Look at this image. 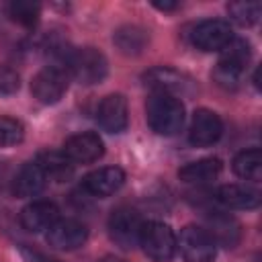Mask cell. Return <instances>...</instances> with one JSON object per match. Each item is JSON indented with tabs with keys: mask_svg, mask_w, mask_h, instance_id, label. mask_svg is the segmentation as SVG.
<instances>
[{
	"mask_svg": "<svg viewBox=\"0 0 262 262\" xmlns=\"http://www.w3.org/2000/svg\"><path fill=\"white\" fill-rule=\"evenodd\" d=\"M145 117L151 131L158 135H176L184 123V104L180 98L166 92H151L145 102Z\"/></svg>",
	"mask_w": 262,
	"mask_h": 262,
	"instance_id": "1",
	"label": "cell"
},
{
	"mask_svg": "<svg viewBox=\"0 0 262 262\" xmlns=\"http://www.w3.org/2000/svg\"><path fill=\"white\" fill-rule=\"evenodd\" d=\"M66 70L80 82V84H98L104 80L108 72L106 57L94 49V47H80V49H68L66 53Z\"/></svg>",
	"mask_w": 262,
	"mask_h": 262,
	"instance_id": "2",
	"label": "cell"
},
{
	"mask_svg": "<svg viewBox=\"0 0 262 262\" xmlns=\"http://www.w3.org/2000/svg\"><path fill=\"white\" fill-rule=\"evenodd\" d=\"M139 246L154 262H170L176 254V235L168 223L143 221L139 231Z\"/></svg>",
	"mask_w": 262,
	"mask_h": 262,
	"instance_id": "3",
	"label": "cell"
},
{
	"mask_svg": "<svg viewBox=\"0 0 262 262\" xmlns=\"http://www.w3.org/2000/svg\"><path fill=\"white\" fill-rule=\"evenodd\" d=\"M176 248L186 262H213L217 254L215 239L199 225H186L176 239Z\"/></svg>",
	"mask_w": 262,
	"mask_h": 262,
	"instance_id": "4",
	"label": "cell"
},
{
	"mask_svg": "<svg viewBox=\"0 0 262 262\" xmlns=\"http://www.w3.org/2000/svg\"><path fill=\"white\" fill-rule=\"evenodd\" d=\"M143 219L141 215L131 207H117L108 217V233L111 239L123 248L131 250L139 244V231H141Z\"/></svg>",
	"mask_w": 262,
	"mask_h": 262,
	"instance_id": "5",
	"label": "cell"
},
{
	"mask_svg": "<svg viewBox=\"0 0 262 262\" xmlns=\"http://www.w3.org/2000/svg\"><path fill=\"white\" fill-rule=\"evenodd\" d=\"M188 37H190V43L201 51H221L233 39V31L227 20L207 18L196 23L190 29Z\"/></svg>",
	"mask_w": 262,
	"mask_h": 262,
	"instance_id": "6",
	"label": "cell"
},
{
	"mask_svg": "<svg viewBox=\"0 0 262 262\" xmlns=\"http://www.w3.org/2000/svg\"><path fill=\"white\" fill-rule=\"evenodd\" d=\"M68 90V72L61 66H47L31 80L33 96L43 104H55Z\"/></svg>",
	"mask_w": 262,
	"mask_h": 262,
	"instance_id": "7",
	"label": "cell"
},
{
	"mask_svg": "<svg viewBox=\"0 0 262 262\" xmlns=\"http://www.w3.org/2000/svg\"><path fill=\"white\" fill-rule=\"evenodd\" d=\"M145 86H149L154 92H166L172 96H186L194 92V82L186 74L172 70V68H151L147 74H143Z\"/></svg>",
	"mask_w": 262,
	"mask_h": 262,
	"instance_id": "8",
	"label": "cell"
},
{
	"mask_svg": "<svg viewBox=\"0 0 262 262\" xmlns=\"http://www.w3.org/2000/svg\"><path fill=\"white\" fill-rule=\"evenodd\" d=\"M223 133V123L219 115H215L209 108H199L192 115L190 129H188V139L194 147H209L219 141Z\"/></svg>",
	"mask_w": 262,
	"mask_h": 262,
	"instance_id": "9",
	"label": "cell"
},
{
	"mask_svg": "<svg viewBox=\"0 0 262 262\" xmlns=\"http://www.w3.org/2000/svg\"><path fill=\"white\" fill-rule=\"evenodd\" d=\"M47 244L55 250H76L88 239V229L78 219H57L47 229Z\"/></svg>",
	"mask_w": 262,
	"mask_h": 262,
	"instance_id": "10",
	"label": "cell"
},
{
	"mask_svg": "<svg viewBox=\"0 0 262 262\" xmlns=\"http://www.w3.org/2000/svg\"><path fill=\"white\" fill-rule=\"evenodd\" d=\"M61 151L68 156L70 162L90 164V162H96L104 154V143L98 137V133L84 131V133H76V135L68 137Z\"/></svg>",
	"mask_w": 262,
	"mask_h": 262,
	"instance_id": "11",
	"label": "cell"
},
{
	"mask_svg": "<svg viewBox=\"0 0 262 262\" xmlns=\"http://www.w3.org/2000/svg\"><path fill=\"white\" fill-rule=\"evenodd\" d=\"M127 100L123 94H108L100 100L96 119L98 125L108 133H121L127 129L129 117H127Z\"/></svg>",
	"mask_w": 262,
	"mask_h": 262,
	"instance_id": "12",
	"label": "cell"
},
{
	"mask_svg": "<svg viewBox=\"0 0 262 262\" xmlns=\"http://www.w3.org/2000/svg\"><path fill=\"white\" fill-rule=\"evenodd\" d=\"M125 182V172L119 166H104L98 170H92L82 178V186L86 192L94 196H111L115 194Z\"/></svg>",
	"mask_w": 262,
	"mask_h": 262,
	"instance_id": "13",
	"label": "cell"
},
{
	"mask_svg": "<svg viewBox=\"0 0 262 262\" xmlns=\"http://www.w3.org/2000/svg\"><path fill=\"white\" fill-rule=\"evenodd\" d=\"M57 219H59V209L51 201H33L18 215L23 229H27L31 233H39V231L49 229Z\"/></svg>",
	"mask_w": 262,
	"mask_h": 262,
	"instance_id": "14",
	"label": "cell"
},
{
	"mask_svg": "<svg viewBox=\"0 0 262 262\" xmlns=\"http://www.w3.org/2000/svg\"><path fill=\"white\" fill-rule=\"evenodd\" d=\"M47 174L45 170L41 168V164L37 160L33 162H27L18 168V172L14 174V180H12V192L14 196L18 199H27V196H35L39 194L45 184H47Z\"/></svg>",
	"mask_w": 262,
	"mask_h": 262,
	"instance_id": "15",
	"label": "cell"
},
{
	"mask_svg": "<svg viewBox=\"0 0 262 262\" xmlns=\"http://www.w3.org/2000/svg\"><path fill=\"white\" fill-rule=\"evenodd\" d=\"M205 221H207L205 231L215 239V244L233 248L239 242V223L235 217H231L223 211H209Z\"/></svg>",
	"mask_w": 262,
	"mask_h": 262,
	"instance_id": "16",
	"label": "cell"
},
{
	"mask_svg": "<svg viewBox=\"0 0 262 262\" xmlns=\"http://www.w3.org/2000/svg\"><path fill=\"white\" fill-rule=\"evenodd\" d=\"M217 201L227 209H256L260 205V192L248 184H223L217 190Z\"/></svg>",
	"mask_w": 262,
	"mask_h": 262,
	"instance_id": "17",
	"label": "cell"
},
{
	"mask_svg": "<svg viewBox=\"0 0 262 262\" xmlns=\"http://www.w3.org/2000/svg\"><path fill=\"white\" fill-rule=\"evenodd\" d=\"M221 172V160L219 158H203L196 162H190L178 170V178L184 182H207L217 178Z\"/></svg>",
	"mask_w": 262,
	"mask_h": 262,
	"instance_id": "18",
	"label": "cell"
},
{
	"mask_svg": "<svg viewBox=\"0 0 262 262\" xmlns=\"http://www.w3.org/2000/svg\"><path fill=\"white\" fill-rule=\"evenodd\" d=\"M113 41H115V45L119 47L121 53H125V55H137L147 45V33L141 27L125 25V27L117 29V33L113 35Z\"/></svg>",
	"mask_w": 262,
	"mask_h": 262,
	"instance_id": "19",
	"label": "cell"
},
{
	"mask_svg": "<svg viewBox=\"0 0 262 262\" xmlns=\"http://www.w3.org/2000/svg\"><path fill=\"white\" fill-rule=\"evenodd\" d=\"M37 162L41 164V168L45 170L47 178H55V180H68L74 172V164L68 160V156L63 151H41L37 156Z\"/></svg>",
	"mask_w": 262,
	"mask_h": 262,
	"instance_id": "20",
	"label": "cell"
},
{
	"mask_svg": "<svg viewBox=\"0 0 262 262\" xmlns=\"http://www.w3.org/2000/svg\"><path fill=\"white\" fill-rule=\"evenodd\" d=\"M233 172L239 178L258 182L262 178V156H260V149L258 147H250V149L239 151L233 158Z\"/></svg>",
	"mask_w": 262,
	"mask_h": 262,
	"instance_id": "21",
	"label": "cell"
},
{
	"mask_svg": "<svg viewBox=\"0 0 262 262\" xmlns=\"http://www.w3.org/2000/svg\"><path fill=\"white\" fill-rule=\"evenodd\" d=\"M252 51H250V43L244 39H231L223 49H221V59L219 63H225L229 68H235L239 72H246V66L250 63Z\"/></svg>",
	"mask_w": 262,
	"mask_h": 262,
	"instance_id": "22",
	"label": "cell"
},
{
	"mask_svg": "<svg viewBox=\"0 0 262 262\" xmlns=\"http://www.w3.org/2000/svg\"><path fill=\"white\" fill-rule=\"evenodd\" d=\"M227 12L231 20L237 23L239 27H252L260 18L262 4L260 2H231L227 4Z\"/></svg>",
	"mask_w": 262,
	"mask_h": 262,
	"instance_id": "23",
	"label": "cell"
},
{
	"mask_svg": "<svg viewBox=\"0 0 262 262\" xmlns=\"http://www.w3.org/2000/svg\"><path fill=\"white\" fill-rule=\"evenodd\" d=\"M8 14L14 23L23 25V27H33L39 20L41 14V6L37 2H25V0H16L8 4Z\"/></svg>",
	"mask_w": 262,
	"mask_h": 262,
	"instance_id": "24",
	"label": "cell"
},
{
	"mask_svg": "<svg viewBox=\"0 0 262 262\" xmlns=\"http://www.w3.org/2000/svg\"><path fill=\"white\" fill-rule=\"evenodd\" d=\"M25 139V127L18 119L0 117V147L16 145Z\"/></svg>",
	"mask_w": 262,
	"mask_h": 262,
	"instance_id": "25",
	"label": "cell"
},
{
	"mask_svg": "<svg viewBox=\"0 0 262 262\" xmlns=\"http://www.w3.org/2000/svg\"><path fill=\"white\" fill-rule=\"evenodd\" d=\"M242 76H244V72H239V70H235V68H229V66H225V63H217L215 70H213V80H215L221 88H225V90L237 88Z\"/></svg>",
	"mask_w": 262,
	"mask_h": 262,
	"instance_id": "26",
	"label": "cell"
},
{
	"mask_svg": "<svg viewBox=\"0 0 262 262\" xmlns=\"http://www.w3.org/2000/svg\"><path fill=\"white\" fill-rule=\"evenodd\" d=\"M18 86H20L18 74L8 66H0V96L14 94L18 90Z\"/></svg>",
	"mask_w": 262,
	"mask_h": 262,
	"instance_id": "27",
	"label": "cell"
},
{
	"mask_svg": "<svg viewBox=\"0 0 262 262\" xmlns=\"http://www.w3.org/2000/svg\"><path fill=\"white\" fill-rule=\"evenodd\" d=\"M20 252H23V256H25V260H27V262H53L51 258L43 256L41 252L31 250V248H20Z\"/></svg>",
	"mask_w": 262,
	"mask_h": 262,
	"instance_id": "28",
	"label": "cell"
},
{
	"mask_svg": "<svg viewBox=\"0 0 262 262\" xmlns=\"http://www.w3.org/2000/svg\"><path fill=\"white\" fill-rule=\"evenodd\" d=\"M154 6L158 10H174L178 8V2H154Z\"/></svg>",
	"mask_w": 262,
	"mask_h": 262,
	"instance_id": "29",
	"label": "cell"
},
{
	"mask_svg": "<svg viewBox=\"0 0 262 262\" xmlns=\"http://www.w3.org/2000/svg\"><path fill=\"white\" fill-rule=\"evenodd\" d=\"M98 262H125V260L115 258V256H106V258H102V260H98Z\"/></svg>",
	"mask_w": 262,
	"mask_h": 262,
	"instance_id": "30",
	"label": "cell"
}]
</instances>
